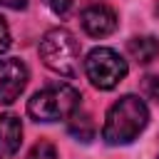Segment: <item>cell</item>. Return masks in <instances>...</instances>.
<instances>
[{
    "label": "cell",
    "mask_w": 159,
    "mask_h": 159,
    "mask_svg": "<svg viewBox=\"0 0 159 159\" xmlns=\"http://www.w3.org/2000/svg\"><path fill=\"white\" fill-rule=\"evenodd\" d=\"M147 122H149L147 102L137 94H124L107 109L104 127H102V139L112 147L129 144L144 132Z\"/></svg>",
    "instance_id": "6da1fadb"
},
{
    "label": "cell",
    "mask_w": 159,
    "mask_h": 159,
    "mask_svg": "<svg viewBox=\"0 0 159 159\" xmlns=\"http://www.w3.org/2000/svg\"><path fill=\"white\" fill-rule=\"evenodd\" d=\"M40 60L47 70H52L60 77H75L84 62L77 37L65 27L45 32V37L40 40Z\"/></svg>",
    "instance_id": "7a4b0ae2"
},
{
    "label": "cell",
    "mask_w": 159,
    "mask_h": 159,
    "mask_svg": "<svg viewBox=\"0 0 159 159\" xmlns=\"http://www.w3.org/2000/svg\"><path fill=\"white\" fill-rule=\"evenodd\" d=\"M82 94L72 84H50L40 92H35L27 102V114L35 122H60L70 119L80 109Z\"/></svg>",
    "instance_id": "3957f363"
},
{
    "label": "cell",
    "mask_w": 159,
    "mask_h": 159,
    "mask_svg": "<svg viewBox=\"0 0 159 159\" xmlns=\"http://www.w3.org/2000/svg\"><path fill=\"white\" fill-rule=\"evenodd\" d=\"M82 67H84L87 80L97 89H114L129 72L127 60L119 57V52H114L112 47H94L84 57Z\"/></svg>",
    "instance_id": "277c9868"
},
{
    "label": "cell",
    "mask_w": 159,
    "mask_h": 159,
    "mask_svg": "<svg viewBox=\"0 0 159 159\" xmlns=\"http://www.w3.org/2000/svg\"><path fill=\"white\" fill-rule=\"evenodd\" d=\"M27 87V67L17 57L0 60V102L10 104L15 102L22 89Z\"/></svg>",
    "instance_id": "5b68a950"
},
{
    "label": "cell",
    "mask_w": 159,
    "mask_h": 159,
    "mask_svg": "<svg viewBox=\"0 0 159 159\" xmlns=\"http://www.w3.org/2000/svg\"><path fill=\"white\" fill-rule=\"evenodd\" d=\"M82 30L89 37H107L117 30V12L107 5H89L80 15Z\"/></svg>",
    "instance_id": "8992f818"
},
{
    "label": "cell",
    "mask_w": 159,
    "mask_h": 159,
    "mask_svg": "<svg viewBox=\"0 0 159 159\" xmlns=\"http://www.w3.org/2000/svg\"><path fill=\"white\" fill-rule=\"evenodd\" d=\"M22 144V124L15 114H0V159L12 157Z\"/></svg>",
    "instance_id": "52a82bcc"
},
{
    "label": "cell",
    "mask_w": 159,
    "mask_h": 159,
    "mask_svg": "<svg viewBox=\"0 0 159 159\" xmlns=\"http://www.w3.org/2000/svg\"><path fill=\"white\" fill-rule=\"evenodd\" d=\"M127 52L132 60H137L139 65H149L159 57V40L152 37V35H144V37H132L127 42Z\"/></svg>",
    "instance_id": "ba28073f"
},
{
    "label": "cell",
    "mask_w": 159,
    "mask_h": 159,
    "mask_svg": "<svg viewBox=\"0 0 159 159\" xmlns=\"http://www.w3.org/2000/svg\"><path fill=\"white\" fill-rule=\"evenodd\" d=\"M67 129H70V134H72L75 139H80V142H89V139L94 137V122L89 119V114H84V112H80V109L67 119Z\"/></svg>",
    "instance_id": "9c48e42d"
},
{
    "label": "cell",
    "mask_w": 159,
    "mask_h": 159,
    "mask_svg": "<svg viewBox=\"0 0 159 159\" xmlns=\"http://www.w3.org/2000/svg\"><path fill=\"white\" fill-rule=\"evenodd\" d=\"M27 159H60L57 157V149L50 144V142H45V139H40L32 149H30V154H27Z\"/></svg>",
    "instance_id": "30bf717a"
},
{
    "label": "cell",
    "mask_w": 159,
    "mask_h": 159,
    "mask_svg": "<svg viewBox=\"0 0 159 159\" xmlns=\"http://www.w3.org/2000/svg\"><path fill=\"white\" fill-rule=\"evenodd\" d=\"M7 47H10V27H7L5 17L0 15V55H2Z\"/></svg>",
    "instance_id": "8fae6325"
},
{
    "label": "cell",
    "mask_w": 159,
    "mask_h": 159,
    "mask_svg": "<svg viewBox=\"0 0 159 159\" xmlns=\"http://www.w3.org/2000/svg\"><path fill=\"white\" fill-rule=\"evenodd\" d=\"M47 2V7L52 10V12H57V15H65L70 7H72V0H45Z\"/></svg>",
    "instance_id": "7c38bea8"
},
{
    "label": "cell",
    "mask_w": 159,
    "mask_h": 159,
    "mask_svg": "<svg viewBox=\"0 0 159 159\" xmlns=\"http://www.w3.org/2000/svg\"><path fill=\"white\" fill-rule=\"evenodd\" d=\"M144 92H147L152 99L159 102V77H147V82H144Z\"/></svg>",
    "instance_id": "4fadbf2b"
},
{
    "label": "cell",
    "mask_w": 159,
    "mask_h": 159,
    "mask_svg": "<svg viewBox=\"0 0 159 159\" xmlns=\"http://www.w3.org/2000/svg\"><path fill=\"white\" fill-rule=\"evenodd\" d=\"M2 7H10V10H22L27 5V0H0Z\"/></svg>",
    "instance_id": "5bb4252c"
}]
</instances>
